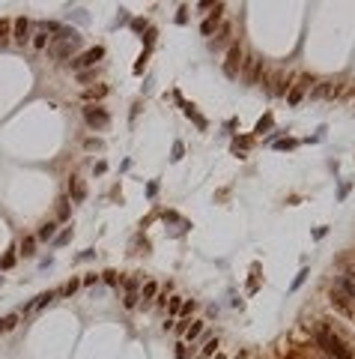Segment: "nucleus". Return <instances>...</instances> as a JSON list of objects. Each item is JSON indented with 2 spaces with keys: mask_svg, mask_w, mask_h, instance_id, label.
Segmentation results:
<instances>
[{
  "mask_svg": "<svg viewBox=\"0 0 355 359\" xmlns=\"http://www.w3.org/2000/svg\"><path fill=\"white\" fill-rule=\"evenodd\" d=\"M313 338H317V344H320L331 359H355V350H352L349 338L340 335V332L334 329V323H328V320H320L317 327H313Z\"/></svg>",
  "mask_w": 355,
  "mask_h": 359,
  "instance_id": "f257e3e1",
  "label": "nucleus"
},
{
  "mask_svg": "<svg viewBox=\"0 0 355 359\" xmlns=\"http://www.w3.org/2000/svg\"><path fill=\"white\" fill-rule=\"evenodd\" d=\"M84 123L96 132H105L110 126V114L105 111L102 105H84Z\"/></svg>",
  "mask_w": 355,
  "mask_h": 359,
  "instance_id": "f03ea898",
  "label": "nucleus"
},
{
  "mask_svg": "<svg viewBox=\"0 0 355 359\" xmlns=\"http://www.w3.org/2000/svg\"><path fill=\"white\" fill-rule=\"evenodd\" d=\"M242 60H245V51H242V45H239V42H233V45L227 48L224 75H227V78H236V75H239V69H242Z\"/></svg>",
  "mask_w": 355,
  "mask_h": 359,
  "instance_id": "7ed1b4c3",
  "label": "nucleus"
},
{
  "mask_svg": "<svg viewBox=\"0 0 355 359\" xmlns=\"http://www.w3.org/2000/svg\"><path fill=\"white\" fill-rule=\"evenodd\" d=\"M102 57H105V48H102V45H96V48L84 51L81 57H75V60H72L69 66H72L75 72H87V69H90V66H96V63H99Z\"/></svg>",
  "mask_w": 355,
  "mask_h": 359,
  "instance_id": "20e7f679",
  "label": "nucleus"
},
{
  "mask_svg": "<svg viewBox=\"0 0 355 359\" xmlns=\"http://www.w3.org/2000/svg\"><path fill=\"white\" fill-rule=\"evenodd\" d=\"M263 60L260 57H245L242 60V75H245V81L248 84H260L263 81Z\"/></svg>",
  "mask_w": 355,
  "mask_h": 359,
  "instance_id": "39448f33",
  "label": "nucleus"
},
{
  "mask_svg": "<svg viewBox=\"0 0 355 359\" xmlns=\"http://www.w3.org/2000/svg\"><path fill=\"white\" fill-rule=\"evenodd\" d=\"M272 84H274V87L269 90L272 96H287V93L293 90V84H296V75H293V72H287V75H284V72H278V75L272 78Z\"/></svg>",
  "mask_w": 355,
  "mask_h": 359,
  "instance_id": "423d86ee",
  "label": "nucleus"
},
{
  "mask_svg": "<svg viewBox=\"0 0 355 359\" xmlns=\"http://www.w3.org/2000/svg\"><path fill=\"white\" fill-rule=\"evenodd\" d=\"M212 9H215V12H212V15H209V18L200 24V33H203V36H212V33L218 30V24H221V15H224V3H215Z\"/></svg>",
  "mask_w": 355,
  "mask_h": 359,
  "instance_id": "0eeeda50",
  "label": "nucleus"
},
{
  "mask_svg": "<svg viewBox=\"0 0 355 359\" xmlns=\"http://www.w3.org/2000/svg\"><path fill=\"white\" fill-rule=\"evenodd\" d=\"M12 36H15V42H21V45L30 42V21H27L24 15L12 21Z\"/></svg>",
  "mask_w": 355,
  "mask_h": 359,
  "instance_id": "6e6552de",
  "label": "nucleus"
},
{
  "mask_svg": "<svg viewBox=\"0 0 355 359\" xmlns=\"http://www.w3.org/2000/svg\"><path fill=\"white\" fill-rule=\"evenodd\" d=\"M69 195H72V201H75V204H81V201L87 198V186H84L78 177H72V180H69Z\"/></svg>",
  "mask_w": 355,
  "mask_h": 359,
  "instance_id": "1a4fd4ad",
  "label": "nucleus"
},
{
  "mask_svg": "<svg viewBox=\"0 0 355 359\" xmlns=\"http://www.w3.org/2000/svg\"><path fill=\"white\" fill-rule=\"evenodd\" d=\"M108 96V87L105 84H99V87H87L84 93H81V99L87 102V105H93V102H99V99H105Z\"/></svg>",
  "mask_w": 355,
  "mask_h": 359,
  "instance_id": "9d476101",
  "label": "nucleus"
},
{
  "mask_svg": "<svg viewBox=\"0 0 355 359\" xmlns=\"http://www.w3.org/2000/svg\"><path fill=\"white\" fill-rule=\"evenodd\" d=\"M78 42H81V39H72V42H57V45H51V54L63 60V57H69V54L75 51V45H78Z\"/></svg>",
  "mask_w": 355,
  "mask_h": 359,
  "instance_id": "9b49d317",
  "label": "nucleus"
},
{
  "mask_svg": "<svg viewBox=\"0 0 355 359\" xmlns=\"http://www.w3.org/2000/svg\"><path fill=\"white\" fill-rule=\"evenodd\" d=\"M54 237H57V222H45L42 228L36 231V239H39V242H48V239H54Z\"/></svg>",
  "mask_w": 355,
  "mask_h": 359,
  "instance_id": "f8f14e48",
  "label": "nucleus"
},
{
  "mask_svg": "<svg viewBox=\"0 0 355 359\" xmlns=\"http://www.w3.org/2000/svg\"><path fill=\"white\" fill-rule=\"evenodd\" d=\"M36 237H24L21 242H18V255H24V258H33L36 255Z\"/></svg>",
  "mask_w": 355,
  "mask_h": 359,
  "instance_id": "ddd939ff",
  "label": "nucleus"
},
{
  "mask_svg": "<svg viewBox=\"0 0 355 359\" xmlns=\"http://www.w3.org/2000/svg\"><path fill=\"white\" fill-rule=\"evenodd\" d=\"M203 329H206V320H191V327H188L185 338H188V341H197V338L203 335Z\"/></svg>",
  "mask_w": 355,
  "mask_h": 359,
  "instance_id": "4468645a",
  "label": "nucleus"
},
{
  "mask_svg": "<svg viewBox=\"0 0 355 359\" xmlns=\"http://www.w3.org/2000/svg\"><path fill=\"white\" fill-rule=\"evenodd\" d=\"M159 291H162V287L155 284V281H146V284H143V291H140V299H143V302H149V299L159 297Z\"/></svg>",
  "mask_w": 355,
  "mask_h": 359,
  "instance_id": "2eb2a0df",
  "label": "nucleus"
},
{
  "mask_svg": "<svg viewBox=\"0 0 355 359\" xmlns=\"http://www.w3.org/2000/svg\"><path fill=\"white\" fill-rule=\"evenodd\" d=\"M230 33H233V27H230V24H224V27L215 33V39H212V48H221V45L230 39Z\"/></svg>",
  "mask_w": 355,
  "mask_h": 359,
  "instance_id": "dca6fc26",
  "label": "nucleus"
},
{
  "mask_svg": "<svg viewBox=\"0 0 355 359\" xmlns=\"http://www.w3.org/2000/svg\"><path fill=\"white\" fill-rule=\"evenodd\" d=\"M218 344H221L218 338H206V344H203V350H200V353H197V359H209V356L218 350Z\"/></svg>",
  "mask_w": 355,
  "mask_h": 359,
  "instance_id": "f3484780",
  "label": "nucleus"
},
{
  "mask_svg": "<svg viewBox=\"0 0 355 359\" xmlns=\"http://www.w3.org/2000/svg\"><path fill=\"white\" fill-rule=\"evenodd\" d=\"M18 327V314H6V317H0V332H12Z\"/></svg>",
  "mask_w": 355,
  "mask_h": 359,
  "instance_id": "a211bd4d",
  "label": "nucleus"
},
{
  "mask_svg": "<svg viewBox=\"0 0 355 359\" xmlns=\"http://www.w3.org/2000/svg\"><path fill=\"white\" fill-rule=\"evenodd\" d=\"M78 287H81V278H69V281H66V284L60 287L57 294H63V297H72V294L78 291Z\"/></svg>",
  "mask_w": 355,
  "mask_h": 359,
  "instance_id": "6ab92c4d",
  "label": "nucleus"
},
{
  "mask_svg": "<svg viewBox=\"0 0 355 359\" xmlns=\"http://www.w3.org/2000/svg\"><path fill=\"white\" fill-rule=\"evenodd\" d=\"M301 99H304V90H301V87H296V84H293V90H290V93H287V105H299V102H301Z\"/></svg>",
  "mask_w": 355,
  "mask_h": 359,
  "instance_id": "aec40b11",
  "label": "nucleus"
},
{
  "mask_svg": "<svg viewBox=\"0 0 355 359\" xmlns=\"http://www.w3.org/2000/svg\"><path fill=\"white\" fill-rule=\"evenodd\" d=\"M30 42H33V48H36V51H45V48H48V33H36Z\"/></svg>",
  "mask_w": 355,
  "mask_h": 359,
  "instance_id": "412c9836",
  "label": "nucleus"
},
{
  "mask_svg": "<svg viewBox=\"0 0 355 359\" xmlns=\"http://www.w3.org/2000/svg\"><path fill=\"white\" fill-rule=\"evenodd\" d=\"M182 302H185L182 297H170V299H167V314H170V317H173V314H179V308H182Z\"/></svg>",
  "mask_w": 355,
  "mask_h": 359,
  "instance_id": "4be33fe9",
  "label": "nucleus"
},
{
  "mask_svg": "<svg viewBox=\"0 0 355 359\" xmlns=\"http://www.w3.org/2000/svg\"><path fill=\"white\" fill-rule=\"evenodd\" d=\"M9 33H12V21L9 18H0V42H6Z\"/></svg>",
  "mask_w": 355,
  "mask_h": 359,
  "instance_id": "5701e85b",
  "label": "nucleus"
},
{
  "mask_svg": "<svg viewBox=\"0 0 355 359\" xmlns=\"http://www.w3.org/2000/svg\"><path fill=\"white\" fill-rule=\"evenodd\" d=\"M57 297V291H48V294H42V297H36V302H33V308H42V305H48L51 299Z\"/></svg>",
  "mask_w": 355,
  "mask_h": 359,
  "instance_id": "b1692460",
  "label": "nucleus"
},
{
  "mask_svg": "<svg viewBox=\"0 0 355 359\" xmlns=\"http://www.w3.org/2000/svg\"><path fill=\"white\" fill-rule=\"evenodd\" d=\"M194 311H197V299H185L182 308H179V314H185V317H191Z\"/></svg>",
  "mask_w": 355,
  "mask_h": 359,
  "instance_id": "393cba45",
  "label": "nucleus"
},
{
  "mask_svg": "<svg viewBox=\"0 0 355 359\" xmlns=\"http://www.w3.org/2000/svg\"><path fill=\"white\" fill-rule=\"evenodd\" d=\"M102 278H105L108 284H120V272H116V269H105Z\"/></svg>",
  "mask_w": 355,
  "mask_h": 359,
  "instance_id": "a878e982",
  "label": "nucleus"
},
{
  "mask_svg": "<svg viewBox=\"0 0 355 359\" xmlns=\"http://www.w3.org/2000/svg\"><path fill=\"white\" fill-rule=\"evenodd\" d=\"M69 239H72V228H66L63 234H57V237H54V245H66Z\"/></svg>",
  "mask_w": 355,
  "mask_h": 359,
  "instance_id": "bb28decb",
  "label": "nucleus"
},
{
  "mask_svg": "<svg viewBox=\"0 0 355 359\" xmlns=\"http://www.w3.org/2000/svg\"><path fill=\"white\" fill-rule=\"evenodd\" d=\"M102 147H105V144H102L99 138H87V141H84V150H102Z\"/></svg>",
  "mask_w": 355,
  "mask_h": 359,
  "instance_id": "cd10ccee",
  "label": "nucleus"
},
{
  "mask_svg": "<svg viewBox=\"0 0 355 359\" xmlns=\"http://www.w3.org/2000/svg\"><path fill=\"white\" fill-rule=\"evenodd\" d=\"M137 299H140V294H126V297H123V305H126V308H135Z\"/></svg>",
  "mask_w": 355,
  "mask_h": 359,
  "instance_id": "c85d7f7f",
  "label": "nucleus"
},
{
  "mask_svg": "<svg viewBox=\"0 0 355 359\" xmlns=\"http://www.w3.org/2000/svg\"><path fill=\"white\" fill-rule=\"evenodd\" d=\"M12 264H15V248H12V251H6V255H3V261H0V267H3V269H9Z\"/></svg>",
  "mask_w": 355,
  "mask_h": 359,
  "instance_id": "c756f323",
  "label": "nucleus"
},
{
  "mask_svg": "<svg viewBox=\"0 0 355 359\" xmlns=\"http://www.w3.org/2000/svg\"><path fill=\"white\" fill-rule=\"evenodd\" d=\"M140 287V278H126V294H137Z\"/></svg>",
  "mask_w": 355,
  "mask_h": 359,
  "instance_id": "7c9ffc66",
  "label": "nucleus"
},
{
  "mask_svg": "<svg viewBox=\"0 0 355 359\" xmlns=\"http://www.w3.org/2000/svg\"><path fill=\"white\" fill-rule=\"evenodd\" d=\"M310 84H313V78H310V75H301V78H296V87H301V90H307Z\"/></svg>",
  "mask_w": 355,
  "mask_h": 359,
  "instance_id": "2f4dec72",
  "label": "nucleus"
},
{
  "mask_svg": "<svg viewBox=\"0 0 355 359\" xmlns=\"http://www.w3.org/2000/svg\"><path fill=\"white\" fill-rule=\"evenodd\" d=\"M60 219H69V201H60V209H57Z\"/></svg>",
  "mask_w": 355,
  "mask_h": 359,
  "instance_id": "473e14b6",
  "label": "nucleus"
},
{
  "mask_svg": "<svg viewBox=\"0 0 355 359\" xmlns=\"http://www.w3.org/2000/svg\"><path fill=\"white\" fill-rule=\"evenodd\" d=\"M304 278H307V269H301V272L296 275V281H293V291H296V287H301V284H304Z\"/></svg>",
  "mask_w": 355,
  "mask_h": 359,
  "instance_id": "72a5a7b5",
  "label": "nucleus"
},
{
  "mask_svg": "<svg viewBox=\"0 0 355 359\" xmlns=\"http://www.w3.org/2000/svg\"><path fill=\"white\" fill-rule=\"evenodd\" d=\"M188 327H191V323H188V320H179V323H176V327H173V329H176L179 335H185V332H188Z\"/></svg>",
  "mask_w": 355,
  "mask_h": 359,
  "instance_id": "f704fd0d",
  "label": "nucleus"
},
{
  "mask_svg": "<svg viewBox=\"0 0 355 359\" xmlns=\"http://www.w3.org/2000/svg\"><path fill=\"white\" fill-rule=\"evenodd\" d=\"M170 159H173V162H179V159H182V144H179V141L173 144V156H170Z\"/></svg>",
  "mask_w": 355,
  "mask_h": 359,
  "instance_id": "c9c22d12",
  "label": "nucleus"
},
{
  "mask_svg": "<svg viewBox=\"0 0 355 359\" xmlns=\"http://www.w3.org/2000/svg\"><path fill=\"white\" fill-rule=\"evenodd\" d=\"M96 72H78V81H93Z\"/></svg>",
  "mask_w": 355,
  "mask_h": 359,
  "instance_id": "e433bc0d",
  "label": "nucleus"
},
{
  "mask_svg": "<svg viewBox=\"0 0 355 359\" xmlns=\"http://www.w3.org/2000/svg\"><path fill=\"white\" fill-rule=\"evenodd\" d=\"M96 281H99V275H96V272H90V275H84V278H81V284H96Z\"/></svg>",
  "mask_w": 355,
  "mask_h": 359,
  "instance_id": "4c0bfd02",
  "label": "nucleus"
},
{
  "mask_svg": "<svg viewBox=\"0 0 355 359\" xmlns=\"http://www.w3.org/2000/svg\"><path fill=\"white\" fill-rule=\"evenodd\" d=\"M188 356V350H185V344H176V359H185Z\"/></svg>",
  "mask_w": 355,
  "mask_h": 359,
  "instance_id": "58836bf2",
  "label": "nucleus"
},
{
  "mask_svg": "<svg viewBox=\"0 0 355 359\" xmlns=\"http://www.w3.org/2000/svg\"><path fill=\"white\" fill-rule=\"evenodd\" d=\"M269 123H272V117H266V120H260V123H257V132H260V135H263V129H266V126H269Z\"/></svg>",
  "mask_w": 355,
  "mask_h": 359,
  "instance_id": "ea45409f",
  "label": "nucleus"
}]
</instances>
